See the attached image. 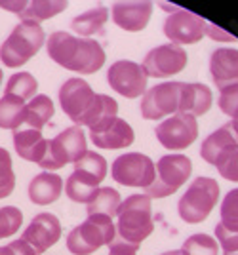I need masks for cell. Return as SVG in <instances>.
<instances>
[{
	"label": "cell",
	"mask_w": 238,
	"mask_h": 255,
	"mask_svg": "<svg viewBox=\"0 0 238 255\" xmlns=\"http://www.w3.org/2000/svg\"><path fill=\"white\" fill-rule=\"evenodd\" d=\"M107 175V160L94 150H86V154L75 162V171L65 181L67 196L76 204H88L99 189L101 181Z\"/></svg>",
	"instance_id": "3"
},
{
	"label": "cell",
	"mask_w": 238,
	"mask_h": 255,
	"mask_svg": "<svg viewBox=\"0 0 238 255\" xmlns=\"http://www.w3.org/2000/svg\"><path fill=\"white\" fill-rule=\"evenodd\" d=\"M115 231V238L139 248L141 242L154 231L151 198L147 194H130L126 200H122L117 210Z\"/></svg>",
	"instance_id": "2"
},
{
	"label": "cell",
	"mask_w": 238,
	"mask_h": 255,
	"mask_svg": "<svg viewBox=\"0 0 238 255\" xmlns=\"http://www.w3.org/2000/svg\"><path fill=\"white\" fill-rule=\"evenodd\" d=\"M115 221L109 215H88L86 221L75 227L67 236V248L73 255H90L101 246L115 240Z\"/></svg>",
	"instance_id": "5"
},
{
	"label": "cell",
	"mask_w": 238,
	"mask_h": 255,
	"mask_svg": "<svg viewBox=\"0 0 238 255\" xmlns=\"http://www.w3.org/2000/svg\"><path fill=\"white\" fill-rule=\"evenodd\" d=\"M90 139L98 149L119 150L130 147L135 139V133H133V128L124 118L115 117L90 128Z\"/></svg>",
	"instance_id": "17"
},
{
	"label": "cell",
	"mask_w": 238,
	"mask_h": 255,
	"mask_svg": "<svg viewBox=\"0 0 238 255\" xmlns=\"http://www.w3.org/2000/svg\"><path fill=\"white\" fill-rule=\"evenodd\" d=\"M160 255H187V254H185L183 250H172V252H164Z\"/></svg>",
	"instance_id": "41"
},
{
	"label": "cell",
	"mask_w": 238,
	"mask_h": 255,
	"mask_svg": "<svg viewBox=\"0 0 238 255\" xmlns=\"http://www.w3.org/2000/svg\"><path fill=\"white\" fill-rule=\"evenodd\" d=\"M15 189V173L11 168V156L0 147V198H8Z\"/></svg>",
	"instance_id": "34"
},
{
	"label": "cell",
	"mask_w": 238,
	"mask_h": 255,
	"mask_svg": "<svg viewBox=\"0 0 238 255\" xmlns=\"http://www.w3.org/2000/svg\"><path fill=\"white\" fill-rule=\"evenodd\" d=\"M210 75L216 88L238 84V50L237 48H217L210 55Z\"/></svg>",
	"instance_id": "21"
},
{
	"label": "cell",
	"mask_w": 238,
	"mask_h": 255,
	"mask_svg": "<svg viewBox=\"0 0 238 255\" xmlns=\"http://www.w3.org/2000/svg\"><path fill=\"white\" fill-rule=\"evenodd\" d=\"M59 238H61V223L54 213L48 212L34 215L21 236V240L31 246L36 255L46 254Z\"/></svg>",
	"instance_id": "16"
},
{
	"label": "cell",
	"mask_w": 238,
	"mask_h": 255,
	"mask_svg": "<svg viewBox=\"0 0 238 255\" xmlns=\"http://www.w3.org/2000/svg\"><path fill=\"white\" fill-rule=\"evenodd\" d=\"M23 225V213L15 206L0 208V240L15 234Z\"/></svg>",
	"instance_id": "33"
},
{
	"label": "cell",
	"mask_w": 238,
	"mask_h": 255,
	"mask_svg": "<svg viewBox=\"0 0 238 255\" xmlns=\"http://www.w3.org/2000/svg\"><path fill=\"white\" fill-rule=\"evenodd\" d=\"M54 113H55L54 101L48 96H44V94H36V96L25 105L23 128L42 131V128L52 120Z\"/></svg>",
	"instance_id": "26"
},
{
	"label": "cell",
	"mask_w": 238,
	"mask_h": 255,
	"mask_svg": "<svg viewBox=\"0 0 238 255\" xmlns=\"http://www.w3.org/2000/svg\"><path fill=\"white\" fill-rule=\"evenodd\" d=\"M183 250L187 255H217L219 244L214 236L206 233H198L189 236L183 242Z\"/></svg>",
	"instance_id": "31"
},
{
	"label": "cell",
	"mask_w": 238,
	"mask_h": 255,
	"mask_svg": "<svg viewBox=\"0 0 238 255\" xmlns=\"http://www.w3.org/2000/svg\"><path fill=\"white\" fill-rule=\"evenodd\" d=\"M0 255H36L34 250L25 240H13L10 244L0 246Z\"/></svg>",
	"instance_id": "38"
},
{
	"label": "cell",
	"mask_w": 238,
	"mask_h": 255,
	"mask_svg": "<svg viewBox=\"0 0 238 255\" xmlns=\"http://www.w3.org/2000/svg\"><path fill=\"white\" fill-rule=\"evenodd\" d=\"M217 171H219L221 177H225L227 181L238 183V149L233 154H229L227 158L217 166Z\"/></svg>",
	"instance_id": "37"
},
{
	"label": "cell",
	"mask_w": 238,
	"mask_h": 255,
	"mask_svg": "<svg viewBox=\"0 0 238 255\" xmlns=\"http://www.w3.org/2000/svg\"><path fill=\"white\" fill-rule=\"evenodd\" d=\"M109 17H111V10L107 6H96L92 10L82 11L80 15H76L75 19L71 21V29L76 32V36L80 38H90L94 34L103 32L105 25H107Z\"/></svg>",
	"instance_id": "25"
},
{
	"label": "cell",
	"mask_w": 238,
	"mask_h": 255,
	"mask_svg": "<svg viewBox=\"0 0 238 255\" xmlns=\"http://www.w3.org/2000/svg\"><path fill=\"white\" fill-rule=\"evenodd\" d=\"M206 36H210V38H214V40H223V42H235V40H237V36L229 34L225 29H221V27H217V25H212V23H208V21H206Z\"/></svg>",
	"instance_id": "40"
},
{
	"label": "cell",
	"mask_w": 238,
	"mask_h": 255,
	"mask_svg": "<svg viewBox=\"0 0 238 255\" xmlns=\"http://www.w3.org/2000/svg\"><path fill=\"white\" fill-rule=\"evenodd\" d=\"M44 42L46 34L38 23L19 21L0 46V61L10 69L21 67L40 52Z\"/></svg>",
	"instance_id": "4"
},
{
	"label": "cell",
	"mask_w": 238,
	"mask_h": 255,
	"mask_svg": "<svg viewBox=\"0 0 238 255\" xmlns=\"http://www.w3.org/2000/svg\"><path fill=\"white\" fill-rule=\"evenodd\" d=\"M50 59L67 71L94 75L105 65V50L94 38H80L67 31H55L46 40Z\"/></svg>",
	"instance_id": "1"
},
{
	"label": "cell",
	"mask_w": 238,
	"mask_h": 255,
	"mask_svg": "<svg viewBox=\"0 0 238 255\" xmlns=\"http://www.w3.org/2000/svg\"><path fill=\"white\" fill-rule=\"evenodd\" d=\"M152 15V2H115L111 8V19L124 31H143Z\"/></svg>",
	"instance_id": "20"
},
{
	"label": "cell",
	"mask_w": 238,
	"mask_h": 255,
	"mask_svg": "<svg viewBox=\"0 0 238 255\" xmlns=\"http://www.w3.org/2000/svg\"><path fill=\"white\" fill-rule=\"evenodd\" d=\"M212 107V90L200 82H183L179 96V113L202 117Z\"/></svg>",
	"instance_id": "23"
},
{
	"label": "cell",
	"mask_w": 238,
	"mask_h": 255,
	"mask_svg": "<svg viewBox=\"0 0 238 255\" xmlns=\"http://www.w3.org/2000/svg\"><path fill=\"white\" fill-rule=\"evenodd\" d=\"M137 252H139V248L126 244V242H122L119 238H115L109 244V255H137Z\"/></svg>",
	"instance_id": "39"
},
{
	"label": "cell",
	"mask_w": 238,
	"mask_h": 255,
	"mask_svg": "<svg viewBox=\"0 0 238 255\" xmlns=\"http://www.w3.org/2000/svg\"><path fill=\"white\" fill-rule=\"evenodd\" d=\"M147 80L149 76L145 69L130 59H119L107 71V82L111 90L128 99L143 97V94L147 92Z\"/></svg>",
	"instance_id": "13"
},
{
	"label": "cell",
	"mask_w": 238,
	"mask_h": 255,
	"mask_svg": "<svg viewBox=\"0 0 238 255\" xmlns=\"http://www.w3.org/2000/svg\"><path fill=\"white\" fill-rule=\"evenodd\" d=\"M88 150V139L84 129L80 126H71L57 133L46 149V156L38 164L44 171L59 170L67 164H75L80 160Z\"/></svg>",
	"instance_id": "8"
},
{
	"label": "cell",
	"mask_w": 238,
	"mask_h": 255,
	"mask_svg": "<svg viewBox=\"0 0 238 255\" xmlns=\"http://www.w3.org/2000/svg\"><path fill=\"white\" fill-rule=\"evenodd\" d=\"M2 78H4V75H2V69H0V84H2Z\"/></svg>",
	"instance_id": "43"
},
{
	"label": "cell",
	"mask_w": 238,
	"mask_h": 255,
	"mask_svg": "<svg viewBox=\"0 0 238 255\" xmlns=\"http://www.w3.org/2000/svg\"><path fill=\"white\" fill-rule=\"evenodd\" d=\"M154 135L158 143L168 150H183L191 147L198 139V124L193 115L177 113L164 118L154 128Z\"/></svg>",
	"instance_id": "12"
},
{
	"label": "cell",
	"mask_w": 238,
	"mask_h": 255,
	"mask_svg": "<svg viewBox=\"0 0 238 255\" xmlns=\"http://www.w3.org/2000/svg\"><path fill=\"white\" fill-rule=\"evenodd\" d=\"M111 175L124 187L147 189L154 181V162L143 152H126L113 162Z\"/></svg>",
	"instance_id": "11"
},
{
	"label": "cell",
	"mask_w": 238,
	"mask_h": 255,
	"mask_svg": "<svg viewBox=\"0 0 238 255\" xmlns=\"http://www.w3.org/2000/svg\"><path fill=\"white\" fill-rule=\"evenodd\" d=\"M164 34L172 44H195L206 36V19L198 13L175 8L164 19Z\"/></svg>",
	"instance_id": "14"
},
{
	"label": "cell",
	"mask_w": 238,
	"mask_h": 255,
	"mask_svg": "<svg viewBox=\"0 0 238 255\" xmlns=\"http://www.w3.org/2000/svg\"><path fill=\"white\" fill-rule=\"evenodd\" d=\"M48 139H44L42 131L38 129H29V128H21L17 131H13V149L15 152L27 162H34L40 164L42 158L46 156V149H48Z\"/></svg>",
	"instance_id": "24"
},
{
	"label": "cell",
	"mask_w": 238,
	"mask_h": 255,
	"mask_svg": "<svg viewBox=\"0 0 238 255\" xmlns=\"http://www.w3.org/2000/svg\"><path fill=\"white\" fill-rule=\"evenodd\" d=\"M181 84L177 80L162 82L152 86L141 97V117L145 120H164L179 113V96H181Z\"/></svg>",
	"instance_id": "9"
},
{
	"label": "cell",
	"mask_w": 238,
	"mask_h": 255,
	"mask_svg": "<svg viewBox=\"0 0 238 255\" xmlns=\"http://www.w3.org/2000/svg\"><path fill=\"white\" fill-rule=\"evenodd\" d=\"M69 2L65 0H0V10L11 11L21 17V21L40 23L52 19L54 15L65 11Z\"/></svg>",
	"instance_id": "18"
},
{
	"label": "cell",
	"mask_w": 238,
	"mask_h": 255,
	"mask_svg": "<svg viewBox=\"0 0 238 255\" xmlns=\"http://www.w3.org/2000/svg\"><path fill=\"white\" fill-rule=\"evenodd\" d=\"M63 187L65 183L61 179V175H57L54 171H42L31 179L27 194H29V200L36 206H48L61 196Z\"/></svg>",
	"instance_id": "22"
},
{
	"label": "cell",
	"mask_w": 238,
	"mask_h": 255,
	"mask_svg": "<svg viewBox=\"0 0 238 255\" xmlns=\"http://www.w3.org/2000/svg\"><path fill=\"white\" fill-rule=\"evenodd\" d=\"M117 113H119V103L111 96H101V94H98L94 105H92L90 113H88L86 120H84V126H88V128L98 126V124L105 122V120L115 118Z\"/></svg>",
	"instance_id": "30"
},
{
	"label": "cell",
	"mask_w": 238,
	"mask_h": 255,
	"mask_svg": "<svg viewBox=\"0 0 238 255\" xmlns=\"http://www.w3.org/2000/svg\"><path fill=\"white\" fill-rule=\"evenodd\" d=\"M38 92V82L31 73H15L10 76L8 84H6V96H13L23 103H29Z\"/></svg>",
	"instance_id": "29"
},
{
	"label": "cell",
	"mask_w": 238,
	"mask_h": 255,
	"mask_svg": "<svg viewBox=\"0 0 238 255\" xmlns=\"http://www.w3.org/2000/svg\"><path fill=\"white\" fill-rule=\"evenodd\" d=\"M193 173V162L185 154H164L154 164V181L145 189L149 198L172 196L189 181Z\"/></svg>",
	"instance_id": "6"
},
{
	"label": "cell",
	"mask_w": 238,
	"mask_h": 255,
	"mask_svg": "<svg viewBox=\"0 0 238 255\" xmlns=\"http://www.w3.org/2000/svg\"><path fill=\"white\" fill-rule=\"evenodd\" d=\"M25 105L13 96L0 97V128L2 129H11L17 131L23 128V115H25Z\"/></svg>",
	"instance_id": "28"
},
{
	"label": "cell",
	"mask_w": 238,
	"mask_h": 255,
	"mask_svg": "<svg viewBox=\"0 0 238 255\" xmlns=\"http://www.w3.org/2000/svg\"><path fill=\"white\" fill-rule=\"evenodd\" d=\"M141 67L145 69L147 76L152 78H168L179 75L187 67V52L183 46L177 44H160L147 52Z\"/></svg>",
	"instance_id": "15"
},
{
	"label": "cell",
	"mask_w": 238,
	"mask_h": 255,
	"mask_svg": "<svg viewBox=\"0 0 238 255\" xmlns=\"http://www.w3.org/2000/svg\"><path fill=\"white\" fill-rule=\"evenodd\" d=\"M238 149V133L235 128L231 126V122L217 128L216 131H212L208 137L202 141L200 145V156L212 164V166H219L229 154H233Z\"/></svg>",
	"instance_id": "19"
},
{
	"label": "cell",
	"mask_w": 238,
	"mask_h": 255,
	"mask_svg": "<svg viewBox=\"0 0 238 255\" xmlns=\"http://www.w3.org/2000/svg\"><path fill=\"white\" fill-rule=\"evenodd\" d=\"M219 200V183L212 177H196L177 202V212L185 223L196 225L208 219Z\"/></svg>",
	"instance_id": "7"
},
{
	"label": "cell",
	"mask_w": 238,
	"mask_h": 255,
	"mask_svg": "<svg viewBox=\"0 0 238 255\" xmlns=\"http://www.w3.org/2000/svg\"><path fill=\"white\" fill-rule=\"evenodd\" d=\"M231 126L235 128V131L238 133V120H231Z\"/></svg>",
	"instance_id": "42"
},
{
	"label": "cell",
	"mask_w": 238,
	"mask_h": 255,
	"mask_svg": "<svg viewBox=\"0 0 238 255\" xmlns=\"http://www.w3.org/2000/svg\"><path fill=\"white\" fill-rule=\"evenodd\" d=\"M223 255H238V252H235V254H223Z\"/></svg>",
	"instance_id": "44"
},
{
	"label": "cell",
	"mask_w": 238,
	"mask_h": 255,
	"mask_svg": "<svg viewBox=\"0 0 238 255\" xmlns=\"http://www.w3.org/2000/svg\"><path fill=\"white\" fill-rule=\"evenodd\" d=\"M217 105L221 109V113L227 115L231 120H238V84L223 88Z\"/></svg>",
	"instance_id": "35"
},
{
	"label": "cell",
	"mask_w": 238,
	"mask_h": 255,
	"mask_svg": "<svg viewBox=\"0 0 238 255\" xmlns=\"http://www.w3.org/2000/svg\"><path fill=\"white\" fill-rule=\"evenodd\" d=\"M225 229L238 233V189H233L225 194L221 202V221Z\"/></svg>",
	"instance_id": "32"
},
{
	"label": "cell",
	"mask_w": 238,
	"mask_h": 255,
	"mask_svg": "<svg viewBox=\"0 0 238 255\" xmlns=\"http://www.w3.org/2000/svg\"><path fill=\"white\" fill-rule=\"evenodd\" d=\"M96 92L84 78H69L59 88V105L75 126H84L90 109L96 101Z\"/></svg>",
	"instance_id": "10"
},
{
	"label": "cell",
	"mask_w": 238,
	"mask_h": 255,
	"mask_svg": "<svg viewBox=\"0 0 238 255\" xmlns=\"http://www.w3.org/2000/svg\"><path fill=\"white\" fill-rule=\"evenodd\" d=\"M120 194L117 189H113V187H99L96 194L92 196V200L86 204V213L88 215H109V217H113V215H117V210H119L120 206Z\"/></svg>",
	"instance_id": "27"
},
{
	"label": "cell",
	"mask_w": 238,
	"mask_h": 255,
	"mask_svg": "<svg viewBox=\"0 0 238 255\" xmlns=\"http://www.w3.org/2000/svg\"><path fill=\"white\" fill-rule=\"evenodd\" d=\"M216 240L221 246L223 254H235L238 252V233L225 229L221 223L216 225Z\"/></svg>",
	"instance_id": "36"
}]
</instances>
